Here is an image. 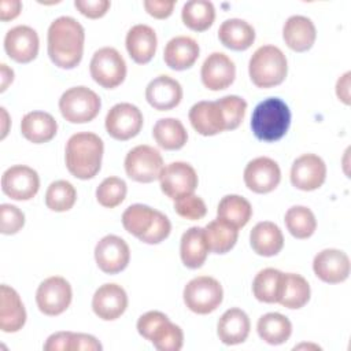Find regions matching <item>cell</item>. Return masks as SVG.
<instances>
[{"label": "cell", "mask_w": 351, "mask_h": 351, "mask_svg": "<svg viewBox=\"0 0 351 351\" xmlns=\"http://www.w3.org/2000/svg\"><path fill=\"white\" fill-rule=\"evenodd\" d=\"M285 44L295 52L308 51L317 37V30L313 21L303 15H292L287 19L282 27Z\"/></svg>", "instance_id": "cell-25"}, {"label": "cell", "mask_w": 351, "mask_h": 351, "mask_svg": "<svg viewBox=\"0 0 351 351\" xmlns=\"http://www.w3.org/2000/svg\"><path fill=\"white\" fill-rule=\"evenodd\" d=\"M104 145L101 138L90 132L73 134L66 144V166L70 174L80 180L93 178L100 167Z\"/></svg>", "instance_id": "cell-2"}, {"label": "cell", "mask_w": 351, "mask_h": 351, "mask_svg": "<svg viewBox=\"0 0 351 351\" xmlns=\"http://www.w3.org/2000/svg\"><path fill=\"white\" fill-rule=\"evenodd\" d=\"M128 192L126 182L119 177L104 178L96 189V199L99 204L107 208H114L119 206Z\"/></svg>", "instance_id": "cell-42"}, {"label": "cell", "mask_w": 351, "mask_h": 351, "mask_svg": "<svg viewBox=\"0 0 351 351\" xmlns=\"http://www.w3.org/2000/svg\"><path fill=\"white\" fill-rule=\"evenodd\" d=\"M0 110H1V117H3V130H1V138H4V137L7 136V132H8V128H7V125H8V114H7V111H5V108H4V107H1Z\"/></svg>", "instance_id": "cell-53"}, {"label": "cell", "mask_w": 351, "mask_h": 351, "mask_svg": "<svg viewBox=\"0 0 351 351\" xmlns=\"http://www.w3.org/2000/svg\"><path fill=\"white\" fill-rule=\"evenodd\" d=\"M123 228L140 241L158 244L169 237L171 223L169 218L145 204H132L122 214Z\"/></svg>", "instance_id": "cell-3"}, {"label": "cell", "mask_w": 351, "mask_h": 351, "mask_svg": "<svg viewBox=\"0 0 351 351\" xmlns=\"http://www.w3.org/2000/svg\"><path fill=\"white\" fill-rule=\"evenodd\" d=\"M181 18L191 30L204 32L215 19V8L208 0H191L184 4Z\"/></svg>", "instance_id": "cell-37"}, {"label": "cell", "mask_w": 351, "mask_h": 351, "mask_svg": "<svg viewBox=\"0 0 351 351\" xmlns=\"http://www.w3.org/2000/svg\"><path fill=\"white\" fill-rule=\"evenodd\" d=\"M23 137L34 144H43L52 140L58 132L55 118L44 111L27 112L21 121Z\"/></svg>", "instance_id": "cell-30"}, {"label": "cell", "mask_w": 351, "mask_h": 351, "mask_svg": "<svg viewBox=\"0 0 351 351\" xmlns=\"http://www.w3.org/2000/svg\"><path fill=\"white\" fill-rule=\"evenodd\" d=\"M285 225L296 239H308L317 229V219L313 211L304 206H293L285 213Z\"/></svg>", "instance_id": "cell-40"}, {"label": "cell", "mask_w": 351, "mask_h": 351, "mask_svg": "<svg viewBox=\"0 0 351 351\" xmlns=\"http://www.w3.org/2000/svg\"><path fill=\"white\" fill-rule=\"evenodd\" d=\"M95 259L101 271L117 274L129 265L130 250L128 243L119 236L107 234L96 244Z\"/></svg>", "instance_id": "cell-15"}, {"label": "cell", "mask_w": 351, "mask_h": 351, "mask_svg": "<svg viewBox=\"0 0 351 351\" xmlns=\"http://www.w3.org/2000/svg\"><path fill=\"white\" fill-rule=\"evenodd\" d=\"M73 344V332H56L51 335L45 344V351H71Z\"/></svg>", "instance_id": "cell-48"}, {"label": "cell", "mask_w": 351, "mask_h": 351, "mask_svg": "<svg viewBox=\"0 0 351 351\" xmlns=\"http://www.w3.org/2000/svg\"><path fill=\"white\" fill-rule=\"evenodd\" d=\"M85 32L82 25L71 16L56 18L48 29V55L60 69H74L84 53Z\"/></svg>", "instance_id": "cell-1"}, {"label": "cell", "mask_w": 351, "mask_h": 351, "mask_svg": "<svg viewBox=\"0 0 351 351\" xmlns=\"http://www.w3.org/2000/svg\"><path fill=\"white\" fill-rule=\"evenodd\" d=\"M256 330L259 337L267 344L278 346L289 339L292 333V324L280 313H267L259 318Z\"/></svg>", "instance_id": "cell-35"}, {"label": "cell", "mask_w": 351, "mask_h": 351, "mask_svg": "<svg viewBox=\"0 0 351 351\" xmlns=\"http://www.w3.org/2000/svg\"><path fill=\"white\" fill-rule=\"evenodd\" d=\"M350 71L344 73L336 84V95L344 104H350Z\"/></svg>", "instance_id": "cell-51"}, {"label": "cell", "mask_w": 351, "mask_h": 351, "mask_svg": "<svg viewBox=\"0 0 351 351\" xmlns=\"http://www.w3.org/2000/svg\"><path fill=\"white\" fill-rule=\"evenodd\" d=\"M174 5H176L174 0H170V1H166V0H145L144 1L145 11L156 19L169 18L173 12Z\"/></svg>", "instance_id": "cell-47"}, {"label": "cell", "mask_w": 351, "mask_h": 351, "mask_svg": "<svg viewBox=\"0 0 351 351\" xmlns=\"http://www.w3.org/2000/svg\"><path fill=\"white\" fill-rule=\"evenodd\" d=\"M145 99L155 110H171L180 104L182 88L177 80L169 75H158L147 85Z\"/></svg>", "instance_id": "cell-23"}, {"label": "cell", "mask_w": 351, "mask_h": 351, "mask_svg": "<svg viewBox=\"0 0 351 351\" xmlns=\"http://www.w3.org/2000/svg\"><path fill=\"white\" fill-rule=\"evenodd\" d=\"M184 303L196 314H208L219 307L223 298V291L213 277L199 276L192 278L184 288Z\"/></svg>", "instance_id": "cell-8"}, {"label": "cell", "mask_w": 351, "mask_h": 351, "mask_svg": "<svg viewBox=\"0 0 351 351\" xmlns=\"http://www.w3.org/2000/svg\"><path fill=\"white\" fill-rule=\"evenodd\" d=\"M208 245L204 236V229L199 226L189 228L181 237L180 255L182 263L189 269H199L206 262Z\"/></svg>", "instance_id": "cell-31"}, {"label": "cell", "mask_w": 351, "mask_h": 351, "mask_svg": "<svg viewBox=\"0 0 351 351\" xmlns=\"http://www.w3.org/2000/svg\"><path fill=\"white\" fill-rule=\"evenodd\" d=\"M38 44L36 30L26 25L12 27L4 37V49L7 55L18 63H29L36 59Z\"/></svg>", "instance_id": "cell-20"}, {"label": "cell", "mask_w": 351, "mask_h": 351, "mask_svg": "<svg viewBox=\"0 0 351 351\" xmlns=\"http://www.w3.org/2000/svg\"><path fill=\"white\" fill-rule=\"evenodd\" d=\"M137 330L159 351H180L182 348V329L160 311L143 314L137 321Z\"/></svg>", "instance_id": "cell-6"}, {"label": "cell", "mask_w": 351, "mask_h": 351, "mask_svg": "<svg viewBox=\"0 0 351 351\" xmlns=\"http://www.w3.org/2000/svg\"><path fill=\"white\" fill-rule=\"evenodd\" d=\"M100 107V97L86 86L70 88L59 99L62 117L71 123H85L95 119Z\"/></svg>", "instance_id": "cell-7"}, {"label": "cell", "mask_w": 351, "mask_h": 351, "mask_svg": "<svg viewBox=\"0 0 351 351\" xmlns=\"http://www.w3.org/2000/svg\"><path fill=\"white\" fill-rule=\"evenodd\" d=\"M77 200V192L74 186L66 180L53 181L45 193V204L52 211H67Z\"/></svg>", "instance_id": "cell-41"}, {"label": "cell", "mask_w": 351, "mask_h": 351, "mask_svg": "<svg viewBox=\"0 0 351 351\" xmlns=\"http://www.w3.org/2000/svg\"><path fill=\"white\" fill-rule=\"evenodd\" d=\"M202 82L210 90H222L230 86L236 77V67L233 60L222 53L213 52L206 58L202 66Z\"/></svg>", "instance_id": "cell-21"}, {"label": "cell", "mask_w": 351, "mask_h": 351, "mask_svg": "<svg viewBox=\"0 0 351 351\" xmlns=\"http://www.w3.org/2000/svg\"><path fill=\"white\" fill-rule=\"evenodd\" d=\"M163 170V158L151 145H137L125 158V171L129 178L137 182H152L159 178Z\"/></svg>", "instance_id": "cell-10"}, {"label": "cell", "mask_w": 351, "mask_h": 351, "mask_svg": "<svg viewBox=\"0 0 351 351\" xmlns=\"http://www.w3.org/2000/svg\"><path fill=\"white\" fill-rule=\"evenodd\" d=\"M14 80V71L5 63L0 64V92H4Z\"/></svg>", "instance_id": "cell-52"}, {"label": "cell", "mask_w": 351, "mask_h": 351, "mask_svg": "<svg viewBox=\"0 0 351 351\" xmlns=\"http://www.w3.org/2000/svg\"><path fill=\"white\" fill-rule=\"evenodd\" d=\"M313 270L324 282L339 284L348 278L350 258L340 250L326 248L314 256Z\"/></svg>", "instance_id": "cell-19"}, {"label": "cell", "mask_w": 351, "mask_h": 351, "mask_svg": "<svg viewBox=\"0 0 351 351\" xmlns=\"http://www.w3.org/2000/svg\"><path fill=\"white\" fill-rule=\"evenodd\" d=\"M128 307V295L118 284H103L99 287L92 299L93 313L104 319L114 321L119 318Z\"/></svg>", "instance_id": "cell-22"}, {"label": "cell", "mask_w": 351, "mask_h": 351, "mask_svg": "<svg viewBox=\"0 0 351 351\" xmlns=\"http://www.w3.org/2000/svg\"><path fill=\"white\" fill-rule=\"evenodd\" d=\"M310 299V285L307 280L296 273H282L278 302L287 308H300Z\"/></svg>", "instance_id": "cell-33"}, {"label": "cell", "mask_w": 351, "mask_h": 351, "mask_svg": "<svg viewBox=\"0 0 351 351\" xmlns=\"http://www.w3.org/2000/svg\"><path fill=\"white\" fill-rule=\"evenodd\" d=\"M204 236L208 250L214 254H226L230 251L239 236V230L232 223L217 218L207 223L204 228Z\"/></svg>", "instance_id": "cell-34"}, {"label": "cell", "mask_w": 351, "mask_h": 351, "mask_svg": "<svg viewBox=\"0 0 351 351\" xmlns=\"http://www.w3.org/2000/svg\"><path fill=\"white\" fill-rule=\"evenodd\" d=\"M73 292L69 281L59 276L44 280L36 292V303L38 310L45 315H59L67 310L71 303Z\"/></svg>", "instance_id": "cell-11"}, {"label": "cell", "mask_w": 351, "mask_h": 351, "mask_svg": "<svg viewBox=\"0 0 351 351\" xmlns=\"http://www.w3.org/2000/svg\"><path fill=\"white\" fill-rule=\"evenodd\" d=\"M22 3L19 0H1L0 1V19L3 22L11 21L19 15Z\"/></svg>", "instance_id": "cell-50"}, {"label": "cell", "mask_w": 351, "mask_h": 351, "mask_svg": "<svg viewBox=\"0 0 351 351\" xmlns=\"http://www.w3.org/2000/svg\"><path fill=\"white\" fill-rule=\"evenodd\" d=\"M250 318L248 315L237 308H229L226 310L217 325V333L219 340L226 346H234L243 343L250 333Z\"/></svg>", "instance_id": "cell-28"}, {"label": "cell", "mask_w": 351, "mask_h": 351, "mask_svg": "<svg viewBox=\"0 0 351 351\" xmlns=\"http://www.w3.org/2000/svg\"><path fill=\"white\" fill-rule=\"evenodd\" d=\"M40 178L36 170L25 165L8 167L1 177L3 192L14 200H29L36 196Z\"/></svg>", "instance_id": "cell-14"}, {"label": "cell", "mask_w": 351, "mask_h": 351, "mask_svg": "<svg viewBox=\"0 0 351 351\" xmlns=\"http://www.w3.org/2000/svg\"><path fill=\"white\" fill-rule=\"evenodd\" d=\"M218 218L232 223L233 226L243 228L248 223L252 215V207L247 199L239 195H226L221 199L217 208Z\"/></svg>", "instance_id": "cell-38"}, {"label": "cell", "mask_w": 351, "mask_h": 351, "mask_svg": "<svg viewBox=\"0 0 351 351\" xmlns=\"http://www.w3.org/2000/svg\"><path fill=\"white\" fill-rule=\"evenodd\" d=\"M25 225L23 213L12 204L3 203L0 206V232L3 234H15Z\"/></svg>", "instance_id": "cell-45"}, {"label": "cell", "mask_w": 351, "mask_h": 351, "mask_svg": "<svg viewBox=\"0 0 351 351\" xmlns=\"http://www.w3.org/2000/svg\"><path fill=\"white\" fill-rule=\"evenodd\" d=\"M282 271L267 267L261 270L252 282L254 296L263 303H277L281 289Z\"/></svg>", "instance_id": "cell-39"}, {"label": "cell", "mask_w": 351, "mask_h": 351, "mask_svg": "<svg viewBox=\"0 0 351 351\" xmlns=\"http://www.w3.org/2000/svg\"><path fill=\"white\" fill-rule=\"evenodd\" d=\"M174 210L180 217H182L185 219H191V221L202 219L207 213V207H206V203L203 202V199L193 193L176 199Z\"/></svg>", "instance_id": "cell-43"}, {"label": "cell", "mask_w": 351, "mask_h": 351, "mask_svg": "<svg viewBox=\"0 0 351 351\" xmlns=\"http://www.w3.org/2000/svg\"><path fill=\"white\" fill-rule=\"evenodd\" d=\"M291 125V111L278 97H269L261 101L251 117L254 136L266 143H273L285 136Z\"/></svg>", "instance_id": "cell-4"}, {"label": "cell", "mask_w": 351, "mask_h": 351, "mask_svg": "<svg viewBox=\"0 0 351 351\" xmlns=\"http://www.w3.org/2000/svg\"><path fill=\"white\" fill-rule=\"evenodd\" d=\"M111 3L108 0H75L74 7L85 16L97 19L106 15Z\"/></svg>", "instance_id": "cell-46"}, {"label": "cell", "mask_w": 351, "mask_h": 351, "mask_svg": "<svg viewBox=\"0 0 351 351\" xmlns=\"http://www.w3.org/2000/svg\"><path fill=\"white\" fill-rule=\"evenodd\" d=\"M281 170L277 162L267 156L252 159L244 169V182L255 193H269L277 188Z\"/></svg>", "instance_id": "cell-16"}, {"label": "cell", "mask_w": 351, "mask_h": 351, "mask_svg": "<svg viewBox=\"0 0 351 351\" xmlns=\"http://www.w3.org/2000/svg\"><path fill=\"white\" fill-rule=\"evenodd\" d=\"M26 322V311L18 292L3 284L0 288V329L14 333L22 329Z\"/></svg>", "instance_id": "cell-24"}, {"label": "cell", "mask_w": 351, "mask_h": 351, "mask_svg": "<svg viewBox=\"0 0 351 351\" xmlns=\"http://www.w3.org/2000/svg\"><path fill=\"white\" fill-rule=\"evenodd\" d=\"M89 70L95 82L106 89L117 88L126 77L125 59L112 47L97 49L92 56Z\"/></svg>", "instance_id": "cell-9"}, {"label": "cell", "mask_w": 351, "mask_h": 351, "mask_svg": "<svg viewBox=\"0 0 351 351\" xmlns=\"http://www.w3.org/2000/svg\"><path fill=\"white\" fill-rule=\"evenodd\" d=\"M250 243L252 250L261 256H274L284 247V236L281 229L270 221L258 222L251 233Z\"/></svg>", "instance_id": "cell-29"}, {"label": "cell", "mask_w": 351, "mask_h": 351, "mask_svg": "<svg viewBox=\"0 0 351 351\" xmlns=\"http://www.w3.org/2000/svg\"><path fill=\"white\" fill-rule=\"evenodd\" d=\"M152 134L158 145L169 151L182 148L188 140V133L182 122L176 118H162L156 121Z\"/></svg>", "instance_id": "cell-36"}, {"label": "cell", "mask_w": 351, "mask_h": 351, "mask_svg": "<svg viewBox=\"0 0 351 351\" xmlns=\"http://www.w3.org/2000/svg\"><path fill=\"white\" fill-rule=\"evenodd\" d=\"M143 128L141 111L130 103H118L106 115L107 133L121 141H126L140 133Z\"/></svg>", "instance_id": "cell-12"}, {"label": "cell", "mask_w": 351, "mask_h": 351, "mask_svg": "<svg viewBox=\"0 0 351 351\" xmlns=\"http://www.w3.org/2000/svg\"><path fill=\"white\" fill-rule=\"evenodd\" d=\"M219 41L233 51H245L248 49L255 40L254 27L239 18L226 19L218 29Z\"/></svg>", "instance_id": "cell-32"}, {"label": "cell", "mask_w": 351, "mask_h": 351, "mask_svg": "<svg viewBox=\"0 0 351 351\" xmlns=\"http://www.w3.org/2000/svg\"><path fill=\"white\" fill-rule=\"evenodd\" d=\"M248 73L251 81L258 88H271L280 85L288 73L287 58L278 47H259L250 59Z\"/></svg>", "instance_id": "cell-5"}, {"label": "cell", "mask_w": 351, "mask_h": 351, "mask_svg": "<svg viewBox=\"0 0 351 351\" xmlns=\"http://www.w3.org/2000/svg\"><path fill=\"white\" fill-rule=\"evenodd\" d=\"M326 178L325 162L314 154L299 156L291 169V182L300 191L318 189Z\"/></svg>", "instance_id": "cell-18"}, {"label": "cell", "mask_w": 351, "mask_h": 351, "mask_svg": "<svg viewBox=\"0 0 351 351\" xmlns=\"http://www.w3.org/2000/svg\"><path fill=\"white\" fill-rule=\"evenodd\" d=\"M125 44L129 56L136 63L145 64L156 52V33L148 25H136L128 32Z\"/></svg>", "instance_id": "cell-26"}, {"label": "cell", "mask_w": 351, "mask_h": 351, "mask_svg": "<svg viewBox=\"0 0 351 351\" xmlns=\"http://www.w3.org/2000/svg\"><path fill=\"white\" fill-rule=\"evenodd\" d=\"M101 344L99 340L90 335L85 333H73V344L71 351L84 350V351H101Z\"/></svg>", "instance_id": "cell-49"}, {"label": "cell", "mask_w": 351, "mask_h": 351, "mask_svg": "<svg viewBox=\"0 0 351 351\" xmlns=\"http://www.w3.org/2000/svg\"><path fill=\"white\" fill-rule=\"evenodd\" d=\"M159 180L162 192L173 200L193 193L197 186V174L185 162H173L163 167Z\"/></svg>", "instance_id": "cell-13"}, {"label": "cell", "mask_w": 351, "mask_h": 351, "mask_svg": "<svg viewBox=\"0 0 351 351\" xmlns=\"http://www.w3.org/2000/svg\"><path fill=\"white\" fill-rule=\"evenodd\" d=\"M199 44L188 36H177L171 38L163 52L165 63L173 70H186L195 64L199 58Z\"/></svg>", "instance_id": "cell-27"}, {"label": "cell", "mask_w": 351, "mask_h": 351, "mask_svg": "<svg viewBox=\"0 0 351 351\" xmlns=\"http://www.w3.org/2000/svg\"><path fill=\"white\" fill-rule=\"evenodd\" d=\"M218 100L222 104L225 115H226L228 130H233V129L239 128V125L243 122L244 115H245L247 101L236 95H228Z\"/></svg>", "instance_id": "cell-44"}, {"label": "cell", "mask_w": 351, "mask_h": 351, "mask_svg": "<svg viewBox=\"0 0 351 351\" xmlns=\"http://www.w3.org/2000/svg\"><path fill=\"white\" fill-rule=\"evenodd\" d=\"M192 128L202 136H214L228 130V121L219 100L199 101L189 110Z\"/></svg>", "instance_id": "cell-17"}]
</instances>
